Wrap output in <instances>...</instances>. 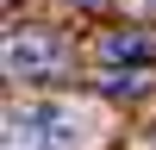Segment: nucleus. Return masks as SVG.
<instances>
[{
  "label": "nucleus",
  "instance_id": "nucleus-1",
  "mask_svg": "<svg viewBox=\"0 0 156 150\" xmlns=\"http://www.w3.org/2000/svg\"><path fill=\"white\" fill-rule=\"evenodd\" d=\"M94 119L75 100H25L6 112V150H87Z\"/></svg>",
  "mask_w": 156,
  "mask_h": 150
},
{
  "label": "nucleus",
  "instance_id": "nucleus-2",
  "mask_svg": "<svg viewBox=\"0 0 156 150\" xmlns=\"http://www.w3.org/2000/svg\"><path fill=\"white\" fill-rule=\"evenodd\" d=\"M0 62H6L12 81H44V75H56V69H62V44H56V31L25 25V31H6Z\"/></svg>",
  "mask_w": 156,
  "mask_h": 150
},
{
  "label": "nucleus",
  "instance_id": "nucleus-3",
  "mask_svg": "<svg viewBox=\"0 0 156 150\" xmlns=\"http://www.w3.org/2000/svg\"><path fill=\"white\" fill-rule=\"evenodd\" d=\"M94 56L106 62V69H137V75H150L156 69V38L150 31H106L94 44Z\"/></svg>",
  "mask_w": 156,
  "mask_h": 150
},
{
  "label": "nucleus",
  "instance_id": "nucleus-4",
  "mask_svg": "<svg viewBox=\"0 0 156 150\" xmlns=\"http://www.w3.org/2000/svg\"><path fill=\"white\" fill-rule=\"evenodd\" d=\"M100 88H106V94H112V100H137V94H144V88H150V81H144V75H137V69H125V75H119V69H112V75H106V81H100Z\"/></svg>",
  "mask_w": 156,
  "mask_h": 150
}]
</instances>
